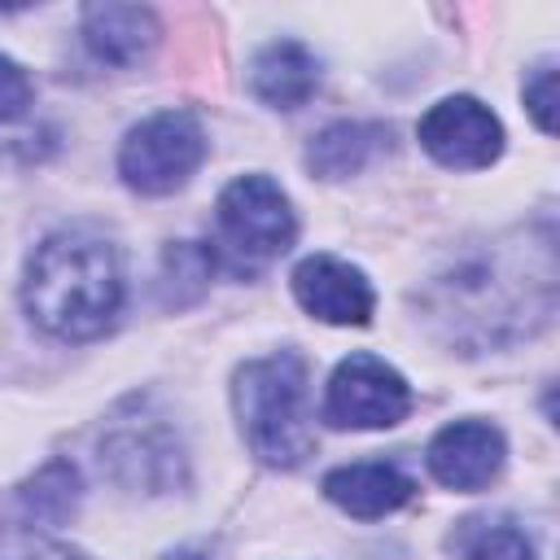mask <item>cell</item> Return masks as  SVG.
<instances>
[{"label": "cell", "instance_id": "1", "mask_svg": "<svg viewBox=\"0 0 560 560\" xmlns=\"http://www.w3.org/2000/svg\"><path fill=\"white\" fill-rule=\"evenodd\" d=\"M22 302L31 319L61 341L101 337L122 306V262L118 249L83 228L52 232L35 245L26 262Z\"/></svg>", "mask_w": 560, "mask_h": 560}, {"label": "cell", "instance_id": "2", "mask_svg": "<svg viewBox=\"0 0 560 560\" xmlns=\"http://www.w3.org/2000/svg\"><path fill=\"white\" fill-rule=\"evenodd\" d=\"M232 402L241 416V433L262 464L298 468L315 451V429L306 424V368L298 354L241 363Z\"/></svg>", "mask_w": 560, "mask_h": 560}, {"label": "cell", "instance_id": "3", "mask_svg": "<svg viewBox=\"0 0 560 560\" xmlns=\"http://www.w3.org/2000/svg\"><path fill=\"white\" fill-rule=\"evenodd\" d=\"M206 158V131L188 109H162L136 122L118 149V175L144 197H166L192 179Z\"/></svg>", "mask_w": 560, "mask_h": 560}, {"label": "cell", "instance_id": "4", "mask_svg": "<svg viewBox=\"0 0 560 560\" xmlns=\"http://www.w3.org/2000/svg\"><path fill=\"white\" fill-rule=\"evenodd\" d=\"M411 411V385L398 368L385 359L359 350L337 363L328 394H324V420L332 429H389Z\"/></svg>", "mask_w": 560, "mask_h": 560}, {"label": "cell", "instance_id": "5", "mask_svg": "<svg viewBox=\"0 0 560 560\" xmlns=\"http://www.w3.org/2000/svg\"><path fill=\"white\" fill-rule=\"evenodd\" d=\"M219 232L241 258H276L293 245L298 219L280 184L267 175H241L219 192Z\"/></svg>", "mask_w": 560, "mask_h": 560}, {"label": "cell", "instance_id": "6", "mask_svg": "<svg viewBox=\"0 0 560 560\" xmlns=\"http://www.w3.org/2000/svg\"><path fill=\"white\" fill-rule=\"evenodd\" d=\"M420 144L451 171H481L503 153V122L477 96H446L420 118Z\"/></svg>", "mask_w": 560, "mask_h": 560}, {"label": "cell", "instance_id": "7", "mask_svg": "<svg viewBox=\"0 0 560 560\" xmlns=\"http://www.w3.org/2000/svg\"><path fill=\"white\" fill-rule=\"evenodd\" d=\"M293 293L306 315L324 324H368L376 293L359 267L337 254H311L293 267Z\"/></svg>", "mask_w": 560, "mask_h": 560}, {"label": "cell", "instance_id": "8", "mask_svg": "<svg viewBox=\"0 0 560 560\" xmlns=\"http://www.w3.org/2000/svg\"><path fill=\"white\" fill-rule=\"evenodd\" d=\"M508 459V442L490 420H455L429 442V472L446 490H486Z\"/></svg>", "mask_w": 560, "mask_h": 560}, {"label": "cell", "instance_id": "9", "mask_svg": "<svg viewBox=\"0 0 560 560\" xmlns=\"http://www.w3.org/2000/svg\"><path fill=\"white\" fill-rule=\"evenodd\" d=\"M101 464L122 486L162 490L179 472V442L162 420H127L101 442Z\"/></svg>", "mask_w": 560, "mask_h": 560}, {"label": "cell", "instance_id": "10", "mask_svg": "<svg viewBox=\"0 0 560 560\" xmlns=\"http://www.w3.org/2000/svg\"><path fill=\"white\" fill-rule=\"evenodd\" d=\"M162 26L158 13L144 4H88L83 9V39L109 66H131L158 44Z\"/></svg>", "mask_w": 560, "mask_h": 560}, {"label": "cell", "instance_id": "11", "mask_svg": "<svg viewBox=\"0 0 560 560\" xmlns=\"http://www.w3.org/2000/svg\"><path fill=\"white\" fill-rule=\"evenodd\" d=\"M411 490H416L411 477H402L394 464H346V468H332L324 477V494L359 521H376V516L398 512L411 499Z\"/></svg>", "mask_w": 560, "mask_h": 560}, {"label": "cell", "instance_id": "12", "mask_svg": "<svg viewBox=\"0 0 560 560\" xmlns=\"http://www.w3.org/2000/svg\"><path fill=\"white\" fill-rule=\"evenodd\" d=\"M319 83V70H315V57L298 44V39H276L267 44L254 66H249V88L262 105L271 109H298L311 101Z\"/></svg>", "mask_w": 560, "mask_h": 560}, {"label": "cell", "instance_id": "13", "mask_svg": "<svg viewBox=\"0 0 560 560\" xmlns=\"http://www.w3.org/2000/svg\"><path fill=\"white\" fill-rule=\"evenodd\" d=\"M389 140L385 127L376 122H332L324 127L311 149H306V166L319 175V179H346V175H359L368 166V158Z\"/></svg>", "mask_w": 560, "mask_h": 560}, {"label": "cell", "instance_id": "14", "mask_svg": "<svg viewBox=\"0 0 560 560\" xmlns=\"http://www.w3.org/2000/svg\"><path fill=\"white\" fill-rule=\"evenodd\" d=\"M442 293L455 298V315H490V319H508L516 311V302L525 298L521 280L499 276V258H490V267L472 262L468 271H455L451 280H442Z\"/></svg>", "mask_w": 560, "mask_h": 560}, {"label": "cell", "instance_id": "15", "mask_svg": "<svg viewBox=\"0 0 560 560\" xmlns=\"http://www.w3.org/2000/svg\"><path fill=\"white\" fill-rule=\"evenodd\" d=\"M214 276V254L201 245V241H175L166 245V258H162V298L171 306H188L206 293Z\"/></svg>", "mask_w": 560, "mask_h": 560}, {"label": "cell", "instance_id": "16", "mask_svg": "<svg viewBox=\"0 0 560 560\" xmlns=\"http://www.w3.org/2000/svg\"><path fill=\"white\" fill-rule=\"evenodd\" d=\"M22 503L31 516L48 521V525H61L74 516L79 508V472L66 464V459H48L22 490Z\"/></svg>", "mask_w": 560, "mask_h": 560}, {"label": "cell", "instance_id": "17", "mask_svg": "<svg viewBox=\"0 0 560 560\" xmlns=\"http://www.w3.org/2000/svg\"><path fill=\"white\" fill-rule=\"evenodd\" d=\"M459 534L464 560H534V542L512 521H464Z\"/></svg>", "mask_w": 560, "mask_h": 560}, {"label": "cell", "instance_id": "18", "mask_svg": "<svg viewBox=\"0 0 560 560\" xmlns=\"http://www.w3.org/2000/svg\"><path fill=\"white\" fill-rule=\"evenodd\" d=\"M31 109V79L26 70L0 52V122H18Z\"/></svg>", "mask_w": 560, "mask_h": 560}, {"label": "cell", "instance_id": "19", "mask_svg": "<svg viewBox=\"0 0 560 560\" xmlns=\"http://www.w3.org/2000/svg\"><path fill=\"white\" fill-rule=\"evenodd\" d=\"M551 83H556V66H551V61L534 66V74L525 79V105H529V114H534V122H538L542 131L556 127V114H551V105H556Z\"/></svg>", "mask_w": 560, "mask_h": 560}, {"label": "cell", "instance_id": "20", "mask_svg": "<svg viewBox=\"0 0 560 560\" xmlns=\"http://www.w3.org/2000/svg\"><path fill=\"white\" fill-rule=\"evenodd\" d=\"M0 560H83L66 547H52L35 534H4L0 529Z\"/></svg>", "mask_w": 560, "mask_h": 560}]
</instances>
